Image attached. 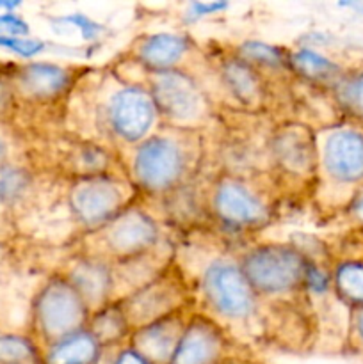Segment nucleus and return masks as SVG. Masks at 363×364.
<instances>
[{"instance_id":"nucleus-1","label":"nucleus","mask_w":363,"mask_h":364,"mask_svg":"<svg viewBox=\"0 0 363 364\" xmlns=\"http://www.w3.org/2000/svg\"><path fill=\"white\" fill-rule=\"evenodd\" d=\"M308 256L292 244H260L241 259L242 272L256 295L287 297L305 284Z\"/></svg>"},{"instance_id":"nucleus-2","label":"nucleus","mask_w":363,"mask_h":364,"mask_svg":"<svg viewBox=\"0 0 363 364\" xmlns=\"http://www.w3.org/2000/svg\"><path fill=\"white\" fill-rule=\"evenodd\" d=\"M201 294L210 313L224 322H251L258 313V295L242 272L241 263L230 258H217L205 267Z\"/></svg>"},{"instance_id":"nucleus-3","label":"nucleus","mask_w":363,"mask_h":364,"mask_svg":"<svg viewBox=\"0 0 363 364\" xmlns=\"http://www.w3.org/2000/svg\"><path fill=\"white\" fill-rule=\"evenodd\" d=\"M189 169V153L178 137L166 134L149 135L137 144L132 159L135 183L152 194H164L182 183Z\"/></svg>"},{"instance_id":"nucleus-4","label":"nucleus","mask_w":363,"mask_h":364,"mask_svg":"<svg viewBox=\"0 0 363 364\" xmlns=\"http://www.w3.org/2000/svg\"><path fill=\"white\" fill-rule=\"evenodd\" d=\"M89 316L91 309L66 277H56L50 281L41 288L36 299V326L48 345L85 329Z\"/></svg>"},{"instance_id":"nucleus-5","label":"nucleus","mask_w":363,"mask_h":364,"mask_svg":"<svg viewBox=\"0 0 363 364\" xmlns=\"http://www.w3.org/2000/svg\"><path fill=\"white\" fill-rule=\"evenodd\" d=\"M103 119L114 139L125 144H141L152 135L159 110L149 87L125 84L107 96Z\"/></svg>"},{"instance_id":"nucleus-6","label":"nucleus","mask_w":363,"mask_h":364,"mask_svg":"<svg viewBox=\"0 0 363 364\" xmlns=\"http://www.w3.org/2000/svg\"><path fill=\"white\" fill-rule=\"evenodd\" d=\"M149 92L159 116L178 127L199 123L206 114V100L194 78L180 70L152 73Z\"/></svg>"},{"instance_id":"nucleus-7","label":"nucleus","mask_w":363,"mask_h":364,"mask_svg":"<svg viewBox=\"0 0 363 364\" xmlns=\"http://www.w3.org/2000/svg\"><path fill=\"white\" fill-rule=\"evenodd\" d=\"M127 198L123 181L109 174H95L71 187L70 208L82 226L103 228L127 210Z\"/></svg>"},{"instance_id":"nucleus-8","label":"nucleus","mask_w":363,"mask_h":364,"mask_svg":"<svg viewBox=\"0 0 363 364\" xmlns=\"http://www.w3.org/2000/svg\"><path fill=\"white\" fill-rule=\"evenodd\" d=\"M324 174L337 185L359 187L363 183V130L351 124L326 132L317 144Z\"/></svg>"},{"instance_id":"nucleus-9","label":"nucleus","mask_w":363,"mask_h":364,"mask_svg":"<svg viewBox=\"0 0 363 364\" xmlns=\"http://www.w3.org/2000/svg\"><path fill=\"white\" fill-rule=\"evenodd\" d=\"M159 237L160 228L157 220L139 208L123 210L102 230L103 247L120 259H135L148 255Z\"/></svg>"},{"instance_id":"nucleus-10","label":"nucleus","mask_w":363,"mask_h":364,"mask_svg":"<svg viewBox=\"0 0 363 364\" xmlns=\"http://www.w3.org/2000/svg\"><path fill=\"white\" fill-rule=\"evenodd\" d=\"M214 213L226 226L249 230L262 226L269 219L267 203L237 178H221L212 194Z\"/></svg>"},{"instance_id":"nucleus-11","label":"nucleus","mask_w":363,"mask_h":364,"mask_svg":"<svg viewBox=\"0 0 363 364\" xmlns=\"http://www.w3.org/2000/svg\"><path fill=\"white\" fill-rule=\"evenodd\" d=\"M182 297H184V291H182L180 281L167 274H160L153 277L149 283L135 288L134 294L121 301V306L132 329H137L153 320L180 311L184 306Z\"/></svg>"},{"instance_id":"nucleus-12","label":"nucleus","mask_w":363,"mask_h":364,"mask_svg":"<svg viewBox=\"0 0 363 364\" xmlns=\"http://www.w3.org/2000/svg\"><path fill=\"white\" fill-rule=\"evenodd\" d=\"M226 334L210 316L192 315L171 364H219L226 352Z\"/></svg>"},{"instance_id":"nucleus-13","label":"nucleus","mask_w":363,"mask_h":364,"mask_svg":"<svg viewBox=\"0 0 363 364\" xmlns=\"http://www.w3.org/2000/svg\"><path fill=\"white\" fill-rule=\"evenodd\" d=\"M187 322L189 318H185L182 309L153 320L132 331L130 347H134L149 364H171Z\"/></svg>"},{"instance_id":"nucleus-14","label":"nucleus","mask_w":363,"mask_h":364,"mask_svg":"<svg viewBox=\"0 0 363 364\" xmlns=\"http://www.w3.org/2000/svg\"><path fill=\"white\" fill-rule=\"evenodd\" d=\"M66 279L93 311L109 304L114 288V274L109 263L100 258H82L68 272Z\"/></svg>"},{"instance_id":"nucleus-15","label":"nucleus","mask_w":363,"mask_h":364,"mask_svg":"<svg viewBox=\"0 0 363 364\" xmlns=\"http://www.w3.org/2000/svg\"><path fill=\"white\" fill-rule=\"evenodd\" d=\"M273 155L280 167L294 174H305L319 160L312 132L302 127H285L273 139Z\"/></svg>"},{"instance_id":"nucleus-16","label":"nucleus","mask_w":363,"mask_h":364,"mask_svg":"<svg viewBox=\"0 0 363 364\" xmlns=\"http://www.w3.org/2000/svg\"><path fill=\"white\" fill-rule=\"evenodd\" d=\"M191 41L182 34L157 32L142 39L137 46V60L152 73L177 70L178 63L187 55Z\"/></svg>"},{"instance_id":"nucleus-17","label":"nucleus","mask_w":363,"mask_h":364,"mask_svg":"<svg viewBox=\"0 0 363 364\" xmlns=\"http://www.w3.org/2000/svg\"><path fill=\"white\" fill-rule=\"evenodd\" d=\"M103 347L85 327L66 338L46 345L41 354L43 364H100Z\"/></svg>"},{"instance_id":"nucleus-18","label":"nucleus","mask_w":363,"mask_h":364,"mask_svg":"<svg viewBox=\"0 0 363 364\" xmlns=\"http://www.w3.org/2000/svg\"><path fill=\"white\" fill-rule=\"evenodd\" d=\"M18 84L27 96L34 100H53L68 91L71 73L53 63H31L18 75Z\"/></svg>"},{"instance_id":"nucleus-19","label":"nucleus","mask_w":363,"mask_h":364,"mask_svg":"<svg viewBox=\"0 0 363 364\" xmlns=\"http://www.w3.org/2000/svg\"><path fill=\"white\" fill-rule=\"evenodd\" d=\"M288 68L305 80L330 87L344 75L340 64L313 48H299L288 53Z\"/></svg>"},{"instance_id":"nucleus-20","label":"nucleus","mask_w":363,"mask_h":364,"mask_svg":"<svg viewBox=\"0 0 363 364\" xmlns=\"http://www.w3.org/2000/svg\"><path fill=\"white\" fill-rule=\"evenodd\" d=\"M221 78L228 91L241 103H255L260 100L262 82L255 66L233 55L223 60L221 66Z\"/></svg>"},{"instance_id":"nucleus-21","label":"nucleus","mask_w":363,"mask_h":364,"mask_svg":"<svg viewBox=\"0 0 363 364\" xmlns=\"http://www.w3.org/2000/svg\"><path fill=\"white\" fill-rule=\"evenodd\" d=\"M88 329L95 334L103 348L120 343L125 336L132 334L130 331H134L125 315L121 302H109L103 308L93 311L89 316Z\"/></svg>"},{"instance_id":"nucleus-22","label":"nucleus","mask_w":363,"mask_h":364,"mask_svg":"<svg viewBox=\"0 0 363 364\" xmlns=\"http://www.w3.org/2000/svg\"><path fill=\"white\" fill-rule=\"evenodd\" d=\"M331 277L338 301L352 311L363 309V259H344L331 270Z\"/></svg>"},{"instance_id":"nucleus-23","label":"nucleus","mask_w":363,"mask_h":364,"mask_svg":"<svg viewBox=\"0 0 363 364\" xmlns=\"http://www.w3.org/2000/svg\"><path fill=\"white\" fill-rule=\"evenodd\" d=\"M331 91L345 114L363 121V70L344 71Z\"/></svg>"},{"instance_id":"nucleus-24","label":"nucleus","mask_w":363,"mask_h":364,"mask_svg":"<svg viewBox=\"0 0 363 364\" xmlns=\"http://www.w3.org/2000/svg\"><path fill=\"white\" fill-rule=\"evenodd\" d=\"M237 57L251 66L263 68H288V55L283 48L263 41H244L238 45Z\"/></svg>"},{"instance_id":"nucleus-25","label":"nucleus","mask_w":363,"mask_h":364,"mask_svg":"<svg viewBox=\"0 0 363 364\" xmlns=\"http://www.w3.org/2000/svg\"><path fill=\"white\" fill-rule=\"evenodd\" d=\"M0 364H43L38 347L28 338L0 334Z\"/></svg>"},{"instance_id":"nucleus-26","label":"nucleus","mask_w":363,"mask_h":364,"mask_svg":"<svg viewBox=\"0 0 363 364\" xmlns=\"http://www.w3.org/2000/svg\"><path fill=\"white\" fill-rule=\"evenodd\" d=\"M28 178L21 169H2L0 171V199L2 201H14L21 198L27 191Z\"/></svg>"},{"instance_id":"nucleus-27","label":"nucleus","mask_w":363,"mask_h":364,"mask_svg":"<svg viewBox=\"0 0 363 364\" xmlns=\"http://www.w3.org/2000/svg\"><path fill=\"white\" fill-rule=\"evenodd\" d=\"M0 48L11 50V52L28 59V57L41 53L46 48V45L43 41H38V39H25L18 38V36H0Z\"/></svg>"},{"instance_id":"nucleus-28","label":"nucleus","mask_w":363,"mask_h":364,"mask_svg":"<svg viewBox=\"0 0 363 364\" xmlns=\"http://www.w3.org/2000/svg\"><path fill=\"white\" fill-rule=\"evenodd\" d=\"M57 21L64 25H70V27H75L84 39H96L103 32V27L100 23H96L95 20H91L89 16L82 13H73L68 14V16L57 18Z\"/></svg>"},{"instance_id":"nucleus-29","label":"nucleus","mask_w":363,"mask_h":364,"mask_svg":"<svg viewBox=\"0 0 363 364\" xmlns=\"http://www.w3.org/2000/svg\"><path fill=\"white\" fill-rule=\"evenodd\" d=\"M28 34L27 21L13 13H0V36H21Z\"/></svg>"},{"instance_id":"nucleus-30","label":"nucleus","mask_w":363,"mask_h":364,"mask_svg":"<svg viewBox=\"0 0 363 364\" xmlns=\"http://www.w3.org/2000/svg\"><path fill=\"white\" fill-rule=\"evenodd\" d=\"M226 7L228 4H223V2H194L189 6V11L187 14H185V18H187L189 21H196L199 20V18L209 16V14H216L219 13V11H224Z\"/></svg>"},{"instance_id":"nucleus-31","label":"nucleus","mask_w":363,"mask_h":364,"mask_svg":"<svg viewBox=\"0 0 363 364\" xmlns=\"http://www.w3.org/2000/svg\"><path fill=\"white\" fill-rule=\"evenodd\" d=\"M347 213L352 219V223L363 228V183L359 187H356L354 192H352L351 201L347 205Z\"/></svg>"},{"instance_id":"nucleus-32","label":"nucleus","mask_w":363,"mask_h":364,"mask_svg":"<svg viewBox=\"0 0 363 364\" xmlns=\"http://www.w3.org/2000/svg\"><path fill=\"white\" fill-rule=\"evenodd\" d=\"M109 364H149V363L146 361V359L142 358L134 347L128 345V347H121L120 350L110 358Z\"/></svg>"},{"instance_id":"nucleus-33","label":"nucleus","mask_w":363,"mask_h":364,"mask_svg":"<svg viewBox=\"0 0 363 364\" xmlns=\"http://www.w3.org/2000/svg\"><path fill=\"white\" fill-rule=\"evenodd\" d=\"M352 334H354L359 347H363V309H356L352 313Z\"/></svg>"},{"instance_id":"nucleus-34","label":"nucleus","mask_w":363,"mask_h":364,"mask_svg":"<svg viewBox=\"0 0 363 364\" xmlns=\"http://www.w3.org/2000/svg\"><path fill=\"white\" fill-rule=\"evenodd\" d=\"M6 153H7V146L6 142H4V139H0V162L6 159Z\"/></svg>"}]
</instances>
